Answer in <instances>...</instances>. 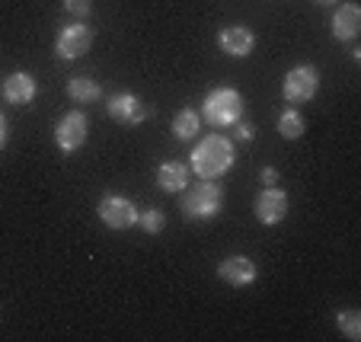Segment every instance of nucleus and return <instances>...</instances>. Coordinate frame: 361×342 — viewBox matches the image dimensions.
I'll list each match as a JSON object with an SVG mask.
<instances>
[{
  "instance_id": "10",
  "label": "nucleus",
  "mask_w": 361,
  "mask_h": 342,
  "mask_svg": "<svg viewBox=\"0 0 361 342\" xmlns=\"http://www.w3.org/2000/svg\"><path fill=\"white\" fill-rule=\"evenodd\" d=\"M285 214H288V195L281 189H275V185H269L259 199H256V218L262 224H279Z\"/></svg>"
},
{
  "instance_id": "5",
  "label": "nucleus",
  "mask_w": 361,
  "mask_h": 342,
  "mask_svg": "<svg viewBox=\"0 0 361 342\" xmlns=\"http://www.w3.org/2000/svg\"><path fill=\"white\" fill-rule=\"evenodd\" d=\"M317 87H320V74L310 64H300V68H291L285 74V99L288 103H310L317 96Z\"/></svg>"
},
{
  "instance_id": "18",
  "label": "nucleus",
  "mask_w": 361,
  "mask_h": 342,
  "mask_svg": "<svg viewBox=\"0 0 361 342\" xmlns=\"http://www.w3.org/2000/svg\"><path fill=\"white\" fill-rule=\"evenodd\" d=\"M336 323H339V329L345 333V339H352V342L361 339V314L358 310H342V314L336 317Z\"/></svg>"
},
{
  "instance_id": "13",
  "label": "nucleus",
  "mask_w": 361,
  "mask_h": 342,
  "mask_svg": "<svg viewBox=\"0 0 361 342\" xmlns=\"http://www.w3.org/2000/svg\"><path fill=\"white\" fill-rule=\"evenodd\" d=\"M361 32V10L355 4H342L333 16V35L342 42H352Z\"/></svg>"
},
{
  "instance_id": "16",
  "label": "nucleus",
  "mask_w": 361,
  "mask_h": 342,
  "mask_svg": "<svg viewBox=\"0 0 361 342\" xmlns=\"http://www.w3.org/2000/svg\"><path fill=\"white\" fill-rule=\"evenodd\" d=\"M198 128H202V116H198L195 109H183V112H176V118H173V135H176L179 141L195 138Z\"/></svg>"
},
{
  "instance_id": "17",
  "label": "nucleus",
  "mask_w": 361,
  "mask_h": 342,
  "mask_svg": "<svg viewBox=\"0 0 361 342\" xmlns=\"http://www.w3.org/2000/svg\"><path fill=\"white\" fill-rule=\"evenodd\" d=\"M279 131L281 138H288V141H294V138L304 135V118H300L298 109H285L279 116Z\"/></svg>"
},
{
  "instance_id": "3",
  "label": "nucleus",
  "mask_w": 361,
  "mask_h": 342,
  "mask_svg": "<svg viewBox=\"0 0 361 342\" xmlns=\"http://www.w3.org/2000/svg\"><path fill=\"white\" fill-rule=\"evenodd\" d=\"M202 116L208 118V125H214V128L237 125L240 118H243V96L233 87H218L214 93H208Z\"/></svg>"
},
{
  "instance_id": "2",
  "label": "nucleus",
  "mask_w": 361,
  "mask_h": 342,
  "mask_svg": "<svg viewBox=\"0 0 361 342\" xmlns=\"http://www.w3.org/2000/svg\"><path fill=\"white\" fill-rule=\"evenodd\" d=\"M224 205V192L214 179H198L183 189V212L192 218H214Z\"/></svg>"
},
{
  "instance_id": "19",
  "label": "nucleus",
  "mask_w": 361,
  "mask_h": 342,
  "mask_svg": "<svg viewBox=\"0 0 361 342\" xmlns=\"http://www.w3.org/2000/svg\"><path fill=\"white\" fill-rule=\"evenodd\" d=\"M137 224H141L147 233H160L166 224V214L157 212V208H147V212H137Z\"/></svg>"
},
{
  "instance_id": "22",
  "label": "nucleus",
  "mask_w": 361,
  "mask_h": 342,
  "mask_svg": "<svg viewBox=\"0 0 361 342\" xmlns=\"http://www.w3.org/2000/svg\"><path fill=\"white\" fill-rule=\"evenodd\" d=\"M275 179H279V173H275L272 166H266V170H262V183H266V185H275Z\"/></svg>"
},
{
  "instance_id": "15",
  "label": "nucleus",
  "mask_w": 361,
  "mask_h": 342,
  "mask_svg": "<svg viewBox=\"0 0 361 342\" xmlns=\"http://www.w3.org/2000/svg\"><path fill=\"white\" fill-rule=\"evenodd\" d=\"M68 93H71L74 103H96V99L102 96V87L93 80V77H71Z\"/></svg>"
},
{
  "instance_id": "14",
  "label": "nucleus",
  "mask_w": 361,
  "mask_h": 342,
  "mask_svg": "<svg viewBox=\"0 0 361 342\" xmlns=\"http://www.w3.org/2000/svg\"><path fill=\"white\" fill-rule=\"evenodd\" d=\"M157 185L164 192H183L189 185V166L179 164V160H166L157 170Z\"/></svg>"
},
{
  "instance_id": "24",
  "label": "nucleus",
  "mask_w": 361,
  "mask_h": 342,
  "mask_svg": "<svg viewBox=\"0 0 361 342\" xmlns=\"http://www.w3.org/2000/svg\"><path fill=\"white\" fill-rule=\"evenodd\" d=\"M317 4H320V7H329V4H336V0H317Z\"/></svg>"
},
{
  "instance_id": "1",
  "label": "nucleus",
  "mask_w": 361,
  "mask_h": 342,
  "mask_svg": "<svg viewBox=\"0 0 361 342\" xmlns=\"http://www.w3.org/2000/svg\"><path fill=\"white\" fill-rule=\"evenodd\" d=\"M233 166V144L224 135H208L192 151V170L202 179H218Z\"/></svg>"
},
{
  "instance_id": "11",
  "label": "nucleus",
  "mask_w": 361,
  "mask_h": 342,
  "mask_svg": "<svg viewBox=\"0 0 361 342\" xmlns=\"http://www.w3.org/2000/svg\"><path fill=\"white\" fill-rule=\"evenodd\" d=\"M218 45H221V51H227V55L246 58L252 51V45H256V35H252L246 26H227V29H221Z\"/></svg>"
},
{
  "instance_id": "12",
  "label": "nucleus",
  "mask_w": 361,
  "mask_h": 342,
  "mask_svg": "<svg viewBox=\"0 0 361 342\" xmlns=\"http://www.w3.org/2000/svg\"><path fill=\"white\" fill-rule=\"evenodd\" d=\"M4 96H7V103H13V106L32 103V99H35V77L26 74V71L10 74L7 83H4Z\"/></svg>"
},
{
  "instance_id": "7",
  "label": "nucleus",
  "mask_w": 361,
  "mask_h": 342,
  "mask_svg": "<svg viewBox=\"0 0 361 342\" xmlns=\"http://www.w3.org/2000/svg\"><path fill=\"white\" fill-rule=\"evenodd\" d=\"M87 116L83 112H68V116L58 122V128H55V141H58V147H61L64 154H71V151H80L83 144H87Z\"/></svg>"
},
{
  "instance_id": "23",
  "label": "nucleus",
  "mask_w": 361,
  "mask_h": 342,
  "mask_svg": "<svg viewBox=\"0 0 361 342\" xmlns=\"http://www.w3.org/2000/svg\"><path fill=\"white\" fill-rule=\"evenodd\" d=\"M7 141V122H4V116H0V144Z\"/></svg>"
},
{
  "instance_id": "4",
  "label": "nucleus",
  "mask_w": 361,
  "mask_h": 342,
  "mask_svg": "<svg viewBox=\"0 0 361 342\" xmlns=\"http://www.w3.org/2000/svg\"><path fill=\"white\" fill-rule=\"evenodd\" d=\"M96 214L106 227L112 231H125V227L137 224V208L135 202H128L125 195H102L99 205H96Z\"/></svg>"
},
{
  "instance_id": "20",
  "label": "nucleus",
  "mask_w": 361,
  "mask_h": 342,
  "mask_svg": "<svg viewBox=\"0 0 361 342\" xmlns=\"http://www.w3.org/2000/svg\"><path fill=\"white\" fill-rule=\"evenodd\" d=\"M90 7H93V0H64V10L71 16H77V20H83L90 13Z\"/></svg>"
},
{
  "instance_id": "9",
  "label": "nucleus",
  "mask_w": 361,
  "mask_h": 342,
  "mask_svg": "<svg viewBox=\"0 0 361 342\" xmlns=\"http://www.w3.org/2000/svg\"><path fill=\"white\" fill-rule=\"evenodd\" d=\"M218 275H221V281H227V285L246 288L256 281V262L246 259V256H227V259L218 266Z\"/></svg>"
},
{
  "instance_id": "8",
  "label": "nucleus",
  "mask_w": 361,
  "mask_h": 342,
  "mask_svg": "<svg viewBox=\"0 0 361 342\" xmlns=\"http://www.w3.org/2000/svg\"><path fill=\"white\" fill-rule=\"evenodd\" d=\"M106 112H109L116 122H122V125H141L144 122V106H141V99H137L135 93H116V96H109L106 99Z\"/></svg>"
},
{
  "instance_id": "6",
  "label": "nucleus",
  "mask_w": 361,
  "mask_h": 342,
  "mask_svg": "<svg viewBox=\"0 0 361 342\" xmlns=\"http://www.w3.org/2000/svg\"><path fill=\"white\" fill-rule=\"evenodd\" d=\"M90 45H93V32H90V26L74 23V26L61 29V35H58V42H55V51H58V58H64V61H74V58L87 55Z\"/></svg>"
},
{
  "instance_id": "21",
  "label": "nucleus",
  "mask_w": 361,
  "mask_h": 342,
  "mask_svg": "<svg viewBox=\"0 0 361 342\" xmlns=\"http://www.w3.org/2000/svg\"><path fill=\"white\" fill-rule=\"evenodd\" d=\"M237 135L243 138V141H252V125L250 122H237Z\"/></svg>"
}]
</instances>
